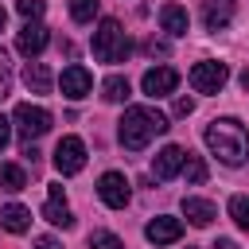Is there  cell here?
I'll list each match as a JSON object with an SVG mask.
<instances>
[{"mask_svg": "<svg viewBox=\"0 0 249 249\" xmlns=\"http://www.w3.org/2000/svg\"><path fill=\"white\" fill-rule=\"evenodd\" d=\"M171 124H167V117L160 113V109H152V105H128L124 109V117L117 121V140H121V148H128V152H144L156 136H163Z\"/></svg>", "mask_w": 249, "mask_h": 249, "instance_id": "6da1fadb", "label": "cell"}, {"mask_svg": "<svg viewBox=\"0 0 249 249\" xmlns=\"http://www.w3.org/2000/svg\"><path fill=\"white\" fill-rule=\"evenodd\" d=\"M202 140H206V148H210L226 167H241L245 156H249V132H245V124L233 121V117L210 121L206 132H202Z\"/></svg>", "mask_w": 249, "mask_h": 249, "instance_id": "7a4b0ae2", "label": "cell"}, {"mask_svg": "<svg viewBox=\"0 0 249 249\" xmlns=\"http://www.w3.org/2000/svg\"><path fill=\"white\" fill-rule=\"evenodd\" d=\"M128 35L117 19H101L97 31H93V58L97 62H124L128 58Z\"/></svg>", "mask_w": 249, "mask_h": 249, "instance_id": "3957f363", "label": "cell"}, {"mask_svg": "<svg viewBox=\"0 0 249 249\" xmlns=\"http://www.w3.org/2000/svg\"><path fill=\"white\" fill-rule=\"evenodd\" d=\"M12 128L31 144L35 136H43V132H51V113L43 109V105H31V101H23V105H16V113H12Z\"/></svg>", "mask_w": 249, "mask_h": 249, "instance_id": "277c9868", "label": "cell"}, {"mask_svg": "<svg viewBox=\"0 0 249 249\" xmlns=\"http://www.w3.org/2000/svg\"><path fill=\"white\" fill-rule=\"evenodd\" d=\"M226 82H230V66H226V62L206 58V62H195V66H191V86H195V93H218Z\"/></svg>", "mask_w": 249, "mask_h": 249, "instance_id": "5b68a950", "label": "cell"}, {"mask_svg": "<svg viewBox=\"0 0 249 249\" xmlns=\"http://www.w3.org/2000/svg\"><path fill=\"white\" fill-rule=\"evenodd\" d=\"M86 167V144L78 136H62L54 144V171L58 175H78Z\"/></svg>", "mask_w": 249, "mask_h": 249, "instance_id": "8992f818", "label": "cell"}, {"mask_svg": "<svg viewBox=\"0 0 249 249\" xmlns=\"http://www.w3.org/2000/svg\"><path fill=\"white\" fill-rule=\"evenodd\" d=\"M47 43H51V31H47L39 19H27V23L19 27V35H16V51H19L23 58H39V54L47 51Z\"/></svg>", "mask_w": 249, "mask_h": 249, "instance_id": "52a82bcc", "label": "cell"}, {"mask_svg": "<svg viewBox=\"0 0 249 249\" xmlns=\"http://www.w3.org/2000/svg\"><path fill=\"white\" fill-rule=\"evenodd\" d=\"M97 195H101V202H105V206H113V210H124V206H128V198H132L128 179H124L121 171H105V175L97 179Z\"/></svg>", "mask_w": 249, "mask_h": 249, "instance_id": "ba28073f", "label": "cell"}, {"mask_svg": "<svg viewBox=\"0 0 249 249\" xmlns=\"http://www.w3.org/2000/svg\"><path fill=\"white\" fill-rule=\"evenodd\" d=\"M179 86V70H171V66H152V70H144V78H140V89L148 93V97H163V93H171Z\"/></svg>", "mask_w": 249, "mask_h": 249, "instance_id": "9c48e42d", "label": "cell"}, {"mask_svg": "<svg viewBox=\"0 0 249 249\" xmlns=\"http://www.w3.org/2000/svg\"><path fill=\"white\" fill-rule=\"evenodd\" d=\"M144 237H148L152 245H175V241L183 237V222H179V218L160 214V218H152V222L144 226Z\"/></svg>", "mask_w": 249, "mask_h": 249, "instance_id": "30bf717a", "label": "cell"}, {"mask_svg": "<svg viewBox=\"0 0 249 249\" xmlns=\"http://www.w3.org/2000/svg\"><path fill=\"white\" fill-rule=\"evenodd\" d=\"M58 86H62V93L70 97V101H78V97H86L89 89H93V74L86 70V66H66L62 70V78H58Z\"/></svg>", "mask_w": 249, "mask_h": 249, "instance_id": "8fae6325", "label": "cell"}, {"mask_svg": "<svg viewBox=\"0 0 249 249\" xmlns=\"http://www.w3.org/2000/svg\"><path fill=\"white\" fill-rule=\"evenodd\" d=\"M183 148L179 144H167L163 152H156V160H152V175L160 179V183H167V179H175L179 171H183Z\"/></svg>", "mask_w": 249, "mask_h": 249, "instance_id": "7c38bea8", "label": "cell"}, {"mask_svg": "<svg viewBox=\"0 0 249 249\" xmlns=\"http://www.w3.org/2000/svg\"><path fill=\"white\" fill-rule=\"evenodd\" d=\"M43 218H47L51 226H62V230H70V226H74V214H70V206H66V198H62V187H58V183H51V191H47Z\"/></svg>", "mask_w": 249, "mask_h": 249, "instance_id": "4fadbf2b", "label": "cell"}, {"mask_svg": "<svg viewBox=\"0 0 249 249\" xmlns=\"http://www.w3.org/2000/svg\"><path fill=\"white\" fill-rule=\"evenodd\" d=\"M230 19H233V4H230V0H206V4H202V23H206V31H226Z\"/></svg>", "mask_w": 249, "mask_h": 249, "instance_id": "5bb4252c", "label": "cell"}, {"mask_svg": "<svg viewBox=\"0 0 249 249\" xmlns=\"http://www.w3.org/2000/svg\"><path fill=\"white\" fill-rule=\"evenodd\" d=\"M0 226L8 233H27L31 230V210L19 206V202H8V206H0Z\"/></svg>", "mask_w": 249, "mask_h": 249, "instance_id": "9a60e30c", "label": "cell"}, {"mask_svg": "<svg viewBox=\"0 0 249 249\" xmlns=\"http://www.w3.org/2000/svg\"><path fill=\"white\" fill-rule=\"evenodd\" d=\"M183 214H187V222H191V226H210V222L218 218L214 202H206V198H195V195H187V198H183Z\"/></svg>", "mask_w": 249, "mask_h": 249, "instance_id": "2e32d148", "label": "cell"}, {"mask_svg": "<svg viewBox=\"0 0 249 249\" xmlns=\"http://www.w3.org/2000/svg\"><path fill=\"white\" fill-rule=\"evenodd\" d=\"M187 23H191V19H187V8H179V4H163V8H160V27H163L167 35H175V39L187 35Z\"/></svg>", "mask_w": 249, "mask_h": 249, "instance_id": "e0dca14e", "label": "cell"}, {"mask_svg": "<svg viewBox=\"0 0 249 249\" xmlns=\"http://www.w3.org/2000/svg\"><path fill=\"white\" fill-rule=\"evenodd\" d=\"M23 86H27L31 93H51L54 74H51L43 62H27V66H23Z\"/></svg>", "mask_w": 249, "mask_h": 249, "instance_id": "ac0fdd59", "label": "cell"}, {"mask_svg": "<svg viewBox=\"0 0 249 249\" xmlns=\"http://www.w3.org/2000/svg\"><path fill=\"white\" fill-rule=\"evenodd\" d=\"M23 187H27V171H23L19 163H0V191L16 195V191H23Z\"/></svg>", "mask_w": 249, "mask_h": 249, "instance_id": "d6986e66", "label": "cell"}, {"mask_svg": "<svg viewBox=\"0 0 249 249\" xmlns=\"http://www.w3.org/2000/svg\"><path fill=\"white\" fill-rule=\"evenodd\" d=\"M128 78H121V74H109L105 82H101V97L105 101H128Z\"/></svg>", "mask_w": 249, "mask_h": 249, "instance_id": "ffe728a7", "label": "cell"}, {"mask_svg": "<svg viewBox=\"0 0 249 249\" xmlns=\"http://www.w3.org/2000/svg\"><path fill=\"white\" fill-rule=\"evenodd\" d=\"M183 179H187L191 187L206 183V163H202V156H195V152H187V156H183Z\"/></svg>", "mask_w": 249, "mask_h": 249, "instance_id": "44dd1931", "label": "cell"}, {"mask_svg": "<svg viewBox=\"0 0 249 249\" xmlns=\"http://www.w3.org/2000/svg\"><path fill=\"white\" fill-rule=\"evenodd\" d=\"M97 12H101V0H70V16L78 23H93Z\"/></svg>", "mask_w": 249, "mask_h": 249, "instance_id": "7402d4cb", "label": "cell"}, {"mask_svg": "<svg viewBox=\"0 0 249 249\" xmlns=\"http://www.w3.org/2000/svg\"><path fill=\"white\" fill-rule=\"evenodd\" d=\"M230 218H233L241 230H249V195H233V198H230Z\"/></svg>", "mask_w": 249, "mask_h": 249, "instance_id": "603a6c76", "label": "cell"}, {"mask_svg": "<svg viewBox=\"0 0 249 249\" xmlns=\"http://www.w3.org/2000/svg\"><path fill=\"white\" fill-rule=\"evenodd\" d=\"M89 245H93V249H124V241H121L117 233H109V230H93V233H89Z\"/></svg>", "mask_w": 249, "mask_h": 249, "instance_id": "cb8c5ba5", "label": "cell"}, {"mask_svg": "<svg viewBox=\"0 0 249 249\" xmlns=\"http://www.w3.org/2000/svg\"><path fill=\"white\" fill-rule=\"evenodd\" d=\"M8 89H12V58H8V51L0 47V101L8 97Z\"/></svg>", "mask_w": 249, "mask_h": 249, "instance_id": "d4e9b609", "label": "cell"}, {"mask_svg": "<svg viewBox=\"0 0 249 249\" xmlns=\"http://www.w3.org/2000/svg\"><path fill=\"white\" fill-rule=\"evenodd\" d=\"M16 12H19L23 19H39V16L47 12V4H43V0H16Z\"/></svg>", "mask_w": 249, "mask_h": 249, "instance_id": "484cf974", "label": "cell"}, {"mask_svg": "<svg viewBox=\"0 0 249 249\" xmlns=\"http://www.w3.org/2000/svg\"><path fill=\"white\" fill-rule=\"evenodd\" d=\"M187 113H195V101L191 97H175V117H187Z\"/></svg>", "mask_w": 249, "mask_h": 249, "instance_id": "4316f807", "label": "cell"}, {"mask_svg": "<svg viewBox=\"0 0 249 249\" xmlns=\"http://www.w3.org/2000/svg\"><path fill=\"white\" fill-rule=\"evenodd\" d=\"M8 140H12V121H4V117H0V152L8 148Z\"/></svg>", "mask_w": 249, "mask_h": 249, "instance_id": "83f0119b", "label": "cell"}, {"mask_svg": "<svg viewBox=\"0 0 249 249\" xmlns=\"http://www.w3.org/2000/svg\"><path fill=\"white\" fill-rule=\"evenodd\" d=\"M35 249H62V245H58L54 237H47V233H43V237H35Z\"/></svg>", "mask_w": 249, "mask_h": 249, "instance_id": "f1b7e54d", "label": "cell"}, {"mask_svg": "<svg viewBox=\"0 0 249 249\" xmlns=\"http://www.w3.org/2000/svg\"><path fill=\"white\" fill-rule=\"evenodd\" d=\"M148 51H152V54H167V43H156V39H152V43H148Z\"/></svg>", "mask_w": 249, "mask_h": 249, "instance_id": "f546056e", "label": "cell"}, {"mask_svg": "<svg viewBox=\"0 0 249 249\" xmlns=\"http://www.w3.org/2000/svg\"><path fill=\"white\" fill-rule=\"evenodd\" d=\"M237 82H241V89H249V66H245V70L237 74Z\"/></svg>", "mask_w": 249, "mask_h": 249, "instance_id": "4dcf8cb0", "label": "cell"}, {"mask_svg": "<svg viewBox=\"0 0 249 249\" xmlns=\"http://www.w3.org/2000/svg\"><path fill=\"white\" fill-rule=\"evenodd\" d=\"M214 249H237V245H233L230 237H218V245H214Z\"/></svg>", "mask_w": 249, "mask_h": 249, "instance_id": "1f68e13d", "label": "cell"}, {"mask_svg": "<svg viewBox=\"0 0 249 249\" xmlns=\"http://www.w3.org/2000/svg\"><path fill=\"white\" fill-rule=\"evenodd\" d=\"M4 23H8V12H4V8H0V31H4Z\"/></svg>", "mask_w": 249, "mask_h": 249, "instance_id": "d6a6232c", "label": "cell"}]
</instances>
